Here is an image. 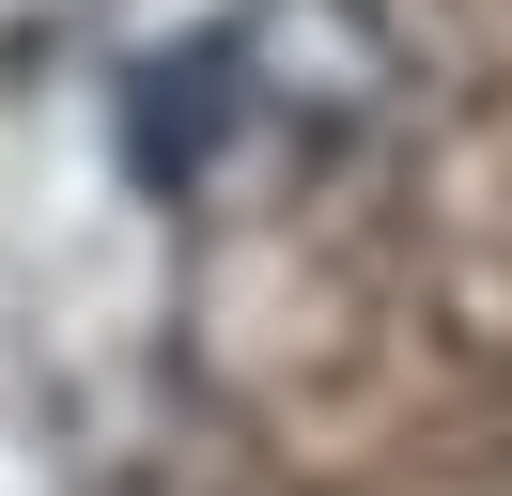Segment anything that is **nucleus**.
Wrapping results in <instances>:
<instances>
[{
    "instance_id": "1",
    "label": "nucleus",
    "mask_w": 512,
    "mask_h": 496,
    "mask_svg": "<svg viewBox=\"0 0 512 496\" xmlns=\"http://www.w3.org/2000/svg\"><path fill=\"white\" fill-rule=\"evenodd\" d=\"M404 93L373 0H233L218 31H187L171 62H140V171L171 202H249V186H311Z\"/></svg>"
}]
</instances>
